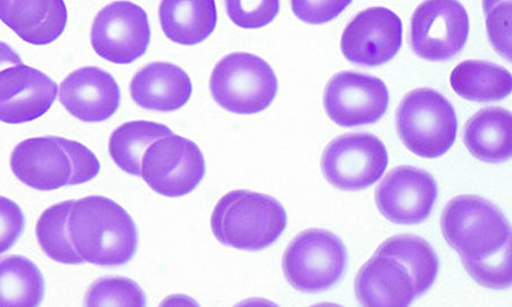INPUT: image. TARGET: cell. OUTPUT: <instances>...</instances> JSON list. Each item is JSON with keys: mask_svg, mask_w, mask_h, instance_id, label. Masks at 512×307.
Returning a JSON list of instances; mask_svg holds the SVG:
<instances>
[{"mask_svg": "<svg viewBox=\"0 0 512 307\" xmlns=\"http://www.w3.org/2000/svg\"><path fill=\"white\" fill-rule=\"evenodd\" d=\"M11 169L22 184L52 192L93 180L101 171L96 155L78 141L61 137L23 140L14 148Z\"/></svg>", "mask_w": 512, "mask_h": 307, "instance_id": "7a4b0ae2", "label": "cell"}, {"mask_svg": "<svg viewBox=\"0 0 512 307\" xmlns=\"http://www.w3.org/2000/svg\"><path fill=\"white\" fill-rule=\"evenodd\" d=\"M193 93L192 80L179 66L156 62L145 66L131 80L130 94L145 110L173 112L184 107Z\"/></svg>", "mask_w": 512, "mask_h": 307, "instance_id": "d6986e66", "label": "cell"}, {"mask_svg": "<svg viewBox=\"0 0 512 307\" xmlns=\"http://www.w3.org/2000/svg\"><path fill=\"white\" fill-rule=\"evenodd\" d=\"M297 19L313 24H324L337 18L352 0H291Z\"/></svg>", "mask_w": 512, "mask_h": 307, "instance_id": "f546056e", "label": "cell"}, {"mask_svg": "<svg viewBox=\"0 0 512 307\" xmlns=\"http://www.w3.org/2000/svg\"><path fill=\"white\" fill-rule=\"evenodd\" d=\"M151 43V27L142 7L121 0L99 12L92 28V46L104 60L131 64L142 57Z\"/></svg>", "mask_w": 512, "mask_h": 307, "instance_id": "8fae6325", "label": "cell"}, {"mask_svg": "<svg viewBox=\"0 0 512 307\" xmlns=\"http://www.w3.org/2000/svg\"><path fill=\"white\" fill-rule=\"evenodd\" d=\"M465 145L476 159L492 164L512 155V116L500 107L476 113L467 123Z\"/></svg>", "mask_w": 512, "mask_h": 307, "instance_id": "44dd1931", "label": "cell"}, {"mask_svg": "<svg viewBox=\"0 0 512 307\" xmlns=\"http://www.w3.org/2000/svg\"><path fill=\"white\" fill-rule=\"evenodd\" d=\"M450 84L470 102H498L511 94V73L490 62L468 60L454 68Z\"/></svg>", "mask_w": 512, "mask_h": 307, "instance_id": "7402d4cb", "label": "cell"}, {"mask_svg": "<svg viewBox=\"0 0 512 307\" xmlns=\"http://www.w3.org/2000/svg\"><path fill=\"white\" fill-rule=\"evenodd\" d=\"M87 306H138L146 305L143 289L134 280L122 277L103 278L89 288Z\"/></svg>", "mask_w": 512, "mask_h": 307, "instance_id": "4316f807", "label": "cell"}, {"mask_svg": "<svg viewBox=\"0 0 512 307\" xmlns=\"http://www.w3.org/2000/svg\"><path fill=\"white\" fill-rule=\"evenodd\" d=\"M436 198L435 179L414 167L394 169L376 190V203L384 217L408 226L428 219Z\"/></svg>", "mask_w": 512, "mask_h": 307, "instance_id": "5bb4252c", "label": "cell"}, {"mask_svg": "<svg viewBox=\"0 0 512 307\" xmlns=\"http://www.w3.org/2000/svg\"><path fill=\"white\" fill-rule=\"evenodd\" d=\"M45 296V279L37 265L24 256L0 261V307H36Z\"/></svg>", "mask_w": 512, "mask_h": 307, "instance_id": "603a6c76", "label": "cell"}, {"mask_svg": "<svg viewBox=\"0 0 512 307\" xmlns=\"http://www.w3.org/2000/svg\"><path fill=\"white\" fill-rule=\"evenodd\" d=\"M229 19L243 29H260L277 18L280 0H225Z\"/></svg>", "mask_w": 512, "mask_h": 307, "instance_id": "83f0119b", "label": "cell"}, {"mask_svg": "<svg viewBox=\"0 0 512 307\" xmlns=\"http://www.w3.org/2000/svg\"><path fill=\"white\" fill-rule=\"evenodd\" d=\"M204 156L192 140L172 135L155 140L142 159V177L155 193L183 197L205 176Z\"/></svg>", "mask_w": 512, "mask_h": 307, "instance_id": "ba28073f", "label": "cell"}, {"mask_svg": "<svg viewBox=\"0 0 512 307\" xmlns=\"http://www.w3.org/2000/svg\"><path fill=\"white\" fill-rule=\"evenodd\" d=\"M396 128L410 152L435 159L447 154L457 138L458 119L452 104L439 91L419 88L403 98Z\"/></svg>", "mask_w": 512, "mask_h": 307, "instance_id": "5b68a950", "label": "cell"}, {"mask_svg": "<svg viewBox=\"0 0 512 307\" xmlns=\"http://www.w3.org/2000/svg\"><path fill=\"white\" fill-rule=\"evenodd\" d=\"M377 252L390 254L407 265L414 277L418 296L431 289L440 270L439 257L433 247L420 237H392Z\"/></svg>", "mask_w": 512, "mask_h": 307, "instance_id": "d4e9b609", "label": "cell"}, {"mask_svg": "<svg viewBox=\"0 0 512 307\" xmlns=\"http://www.w3.org/2000/svg\"><path fill=\"white\" fill-rule=\"evenodd\" d=\"M388 154L383 141L370 134H350L330 143L321 170L330 185L344 192H359L383 177Z\"/></svg>", "mask_w": 512, "mask_h": 307, "instance_id": "9c48e42d", "label": "cell"}, {"mask_svg": "<svg viewBox=\"0 0 512 307\" xmlns=\"http://www.w3.org/2000/svg\"><path fill=\"white\" fill-rule=\"evenodd\" d=\"M74 202L68 201L49 207L37 223V238L41 250L55 262L82 264L85 261L74 250L71 243L68 222Z\"/></svg>", "mask_w": 512, "mask_h": 307, "instance_id": "484cf974", "label": "cell"}, {"mask_svg": "<svg viewBox=\"0 0 512 307\" xmlns=\"http://www.w3.org/2000/svg\"><path fill=\"white\" fill-rule=\"evenodd\" d=\"M159 18L164 35L173 43L195 46L217 28L216 0H162Z\"/></svg>", "mask_w": 512, "mask_h": 307, "instance_id": "ffe728a7", "label": "cell"}, {"mask_svg": "<svg viewBox=\"0 0 512 307\" xmlns=\"http://www.w3.org/2000/svg\"><path fill=\"white\" fill-rule=\"evenodd\" d=\"M441 227L464 267L490 260L511 247V229L505 215L482 197L453 198L445 207Z\"/></svg>", "mask_w": 512, "mask_h": 307, "instance_id": "277c9868", "label": "cell"}, {"mask_svg": "<svg viewBox=\"0 0 512 307\" xmlns=\"http://www.w3.org/2000/svg\"><path fill=\"white\" fill-rule=\"evenodd\" d=\"M348 267V252L340 238L324 229L305 230L287 247L285 277L299 292L319 293L340 281Z\"/></svg>", "mask_w": 512, "mask_h": 307, "instance_id": "52a82bcc", "label": "cell"}, {"mask_svg": "<svg viewBox=\"0 0 512 307\" xmlns=\"http://www.w3.org/2000/svg\"><path fill=\"white\" fill-rule=\"evenodd\" d=\"M60 101L80 121L104 122L119 110L121 93L112 74L87 66L65 78L60 87Z\"/></svg>", "mask_w": 512, "mask_h": 307, "instance_id": "2e32d148", "label": "cell"}, {"mask_svg": "<svg viewBox=\"0 0 512 307\" xmlns=\"http://www.w3.org/2000/svg\"><path fill=\"white\" fill-rule=\"evenodd\" d=\"M355 294L360 304L368 307H406L418 296L407 265L381 252H376L360 270Z\"/></svg>", "mask_w": 512, "mask_h": 307, "instance_id": "e0dca14e", "label": "cell"}, {"mask_svg": "<svg viewBox=\"0 0 512 307\" xmlns=\"http://www.w3.org/2000/svg\"><path fill=\"white\" fill-rule=\"evenodd\" d=\"M402 21L385 7L360 12L343 32L341 49L346 60L361 66L390 62L402 46Z\"/></svg>", "mask_w": 512, "mask_h": 307, "instance_id": "4fadbf2b", "label": "cell"}, {"mask_svg": "<svg viewBox=\"0 0 512 307\" xmlns=\"http://www.w3.org/2000/svg\"><path fill=\"white\" fill-rule=\"evenodd\" d=\"M390 94L383 80L355 72H341L329 80L324 106L329 119L345 128L366 126L383 118Z\"/></svg>", "mask_w": 512, "mask_h": 307, "instance_id": "7c38bea8", "label": "cell"}, {"mask_svg": "<svg viewBox=\"0 0 512 307\" xmlns=\"http://www.w3.org/2000/svg\"><path fill=\"white\" fill-rule=\"evenodd\" d=\"M286 226V211L276 198L249 190L222 197L211 218L213 235L222 245L249 252L276 243Z\"/></svg>", "mask_w": 512, "mask_h": 307, "instance_id": "3957f363", "label": "cell"}, {"mask_svg": "<svg viewBox=\"0 0 512 307\" xmlns=\"http://www.w3.org/2000/svg\"><path fill=\"white\" fill-rule=\"evenodd\" d=\"M483 6L491 44L511 61V0H484Z\"/></svg>", "mask_w": 512, "mask_h": 307, "instance_id": "f1b7e54d", "label": "cell"}, {"mask_svg": "<svg viewBox=\"0 0 512 307\" xmlns=\"http://www.w3.org/2000/svg\"><path fill=\"white\" fill-rule=\"evenodd\" d=\"M468 35V13L458 0H425L412 15L411 46L424 60H451L464 49Z\"/></svg>", "mask_w": 512, "mask_h": 307, "instance_id": "30bf717a", "label": "cell"}, {"mask_svg": "<svg viewBox=\"0 0 512 307\" xmlns=\"http://www.w3.org/2000/svg\"><path fill=\"white\" fill-rule=\"evenodd\" d=\"M57 91L56 82L23 63L0 70V121L20 124L41 118L51 110Z\"/></svg>", "mask_w": 512, "mask_h": 307, "instance_id": "9a60e30c", "label": "cell"}, {"mask_svg": "<svg viewBox=\"0 0 512 307\" xmlns=\"http://www.w3.org/2000/svg\"><path fill=\"white\" fill-rule=\"evenodd\" d=\"M211 94L222 109L235 114H256L274 102L276 73L263 58L233 53L216 65L210 80Z\"/></svg>", "mask_w": 512, "mask_h": 307, "instance_id": "8992f818", "label": "cell"}, {"mask_svg": "<svg viewBox=\"0 0 512 307\" xmlns=\"http://www.w3.org/2000/svg\"><path fill=\"white\" fill-rule=\"evenodd\" d=\"M164 124L151 121H132L115 129L110 138V155L118 167L132 176H142V159L155 140L172 136Z\"/></svg>", "mask_w": 512, "mask_h": 307, "instance_id": "cb8c5ba5", "label": "cell"}, {"mask_svg": "<svg viewBox=\"0 0 512 307\" xmlns=\"http://www.w3.org/2000/svg\"><path fill=\"white\" fill-rule=\"evenodd\" d=\"M26 219L21 207L6 197L0 196V255L18 242L22 236Z\"/></svg>", "mask_w": 512, "mask_h": 307, "instance_id": "4dcf8cb0", "label": "cell"}, {"mask_svg": "<svg viewBox=\"0 0 512 307\" xmlns=\"http://www.w3.org/2000/svg\"><path fill=\"white\" fill-rule=\"evenodd\" d=\"M18 64H22L20 55L14 52L10 46L0 41V70Z\"/></svg>", "mask_w": 512, "mask_h": 307, "instance_id": "1f68e13d", "label": "cell"}, {"mask_svg": "<svg viewBox=\"0 0 512 307\" xmlns=\"http://www.w3.org/2000/svg\"><path fill=\"white\" fill-rule=\"evenodd\" d=\"M0 20L26 43L46 46L68 23L64 0H0Z\"/></svg>", "mask_w": 512, "mask_h": 307, "instance_id": "ac0fdd59", "label": "cell"}, {"mask_svg": "<svg viewBox=\"0 0 512 307\" xmlns=\"http://www.w3.org/2000/svg\"><path fill=\"white\" fill-rule=\"evenodd\" d=\"M68 230L74 250L88 263L118 267L134 259L137 252L134 219L107 197L89 196L74 202Z\"/></svg>", "mask_w": 512, "mask_h": 307, "instance_id": "6da1fadb", "label": "cell"}]
</instances>
